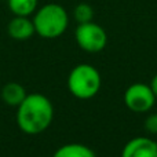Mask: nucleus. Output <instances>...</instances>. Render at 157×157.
<instances>
[{"label": "nucleus", "instance_id": "f03ea898", "mask_svg": "<svg viewBox=\"0 0 157 157\" xmlns=\"http://www.w3.org/2000/svg\"><path fill=\"white\" fill-rule=\"evenodd\" d=\"M35 32L43 39H57L65 33L69 25L68 11L57 3L41 6L33 14Z\"/></svg>", "mask_w": 157, "mask_h": 157}, {"label": "nucleus", "instance_id": "39448f33", "mask_svg": "<svg viewBox=\"0 0 157 157\" xmlns=\"http://www.w3.org/2000/svg\"><path fill=\"white\" fill-rule=\"evenodd\" d=\"M156 94L153 92L150 84L134 83L125 90L124 103L134 113H146L155 106Z\"/></svg>", "mask_w": 157, "mask_h": 157}, {"label": "nucleus", "instance_id": "f257e3e1", "mask_svg": "<svg viewBox=\"0 0 157 157\" xmlns=\"http://www.w3.org/2000/svg\"><path fill=\"white\" fill-rule=\"evenodd\" d=\"M54 106L46 95L40 92L28 94L17 108V125L28 135L41 134L51 125Z\"/></svg>", "mask_w": 157, "mask_h": 157}, {"label": "nucleus", "instance_id": "423d86ee", "mask_svg": "<svg viewBox=\"0 0 157 157\" xmlns=\"http://www.w3.org/2000/svg\"><path fill=\"white\" fill-rule=\"evenodd\" d=\"M121 157H157V142L152 138L135 136L124 145Z\"/></svg>", "mask_w": 157, "mask_h": 157}, {"label": "nucleus", "instance_id": "0eeeda50", "mask_svg": "<svg viewBox=\"0 0 157 157\" xmlns=\"http://www.w3.org/2000/svg\"><path fill=\"white\" fill-rule=\"evenodd\" d=\"M7 33L11 39L18 41H24L30 39L35 35V25L29 17H19L14 15V18L8 22Z\"/></svg>", "mask_w": 157, "mask_h": 157}, {"label": "nucleus", "instance_id": "9d476101", "mask_svg": "<svg viewBox=\"0 0 157 157\" xmlns=\"http://www.w3.org/2000/svg\"><path fill=\"white\" fill-rule=\"evenodd\" d=\"M39 0H7L8 10L14 15L30 17L37 10Z\"/></svg>", "mask_w": 157, "mask_h": 157}, {"label": "nucleus", "instance_id": "9b49d317", "mask_svg": "<svg viewBox=\"0 0 157 157\" xmlns=\"http://www.w3.org/2000/svg\"><path fill=\"white\" fill-rule=\"evenodd\" d=\"M73 18L77 24H86L94 19V8L88 3H78L73 10Z\"/></svg>", "mask_w": 157, "mask_h": 157}, {"label": "nucleus", "instance_id": "1a4fd4ad", "mask_svg": "<svg viewBox=\"0 0 157 157\" xmlns=\"http://www.w3.org/2000/svg\"><path fill=\"white\" fill-rule=\"evenodd\" d=\"M52 157H97L94 150L83 144H66L58 147Z\"/></svg>", "mask_w": 157, "mask_h": 157}, {"label": "nucleus", "instance_id": "20e7f679", "mask_svg": "<svg viewBox=\"0 0 157 157\" xmlns=\"http://www.w3.org/2000/svg\"><path fill=\"white\" fill-rule=\"evenodd\" d=\"M75 39L78 47L90 54L101 52L108 44V35L105 29L94 21L77 24V28L75 30Z\"/></svg>", "mask_w": 157, "mask_h": 157}, {"label": "nucleus", "instance_id": "ddd939ff", "mask_svg": "<svg viewBox=\"0 0 157 157\" xmlns=\"http://www.w3.org/2000/svg\"><path fill=\"white\" fill-rule=\"evenodd\" d=\"M150 87H152L153 92L156 94V98H157V75L152 78V81H150Z\"/></svg>", "mask_w": 157, "mask_h": 157}, {"label": "nucleus", "instance_id": "7ed1b4c3", "mask_svg": "<svg viewBox=\"0 0 157 157\" xmlns=\"http://www.w3.org/2000/svg\"><path fill=\"white\" fill-rule=\"evenodd\" d=\"M102 77L95 66L80 63L75 66L68 76V88L77 99H91L99 92Z\"/></svg>", "mask_w": 157, "mask_h": 157}, {"label": "nucleus", "instance_id": "6e6552de", "mask_svg": "<svg viewBox=\"0 0 157 157\" xmlns=\"http://www.w3.org/2000/svg\"><path fill=\"white\" fill-rule=\"evenodd\" d=\"M26 95L28 92L25 87L22 84L17 83V81L6 83L2 87V91H0V97H2L3 102L8 106H13V108H18L19 103L25 99Z\"/></svg>", "mask_w": 157, "mask_h": 157}, {"label": "nucleus", "instance_id": "f8f14e48", "mask_svg": "<svg viewBox=\"0 0 157 157\" xmlns=\"http://www.w3.org/2000/svg\"><path fill=\"white\" fill-rule=\"evenodd\" d=\"M145 130L152 135H157V113H152L146 117L144 123Z\"/></svg>", "mask_w": 157, "mask_h": 157}]
</instances>
